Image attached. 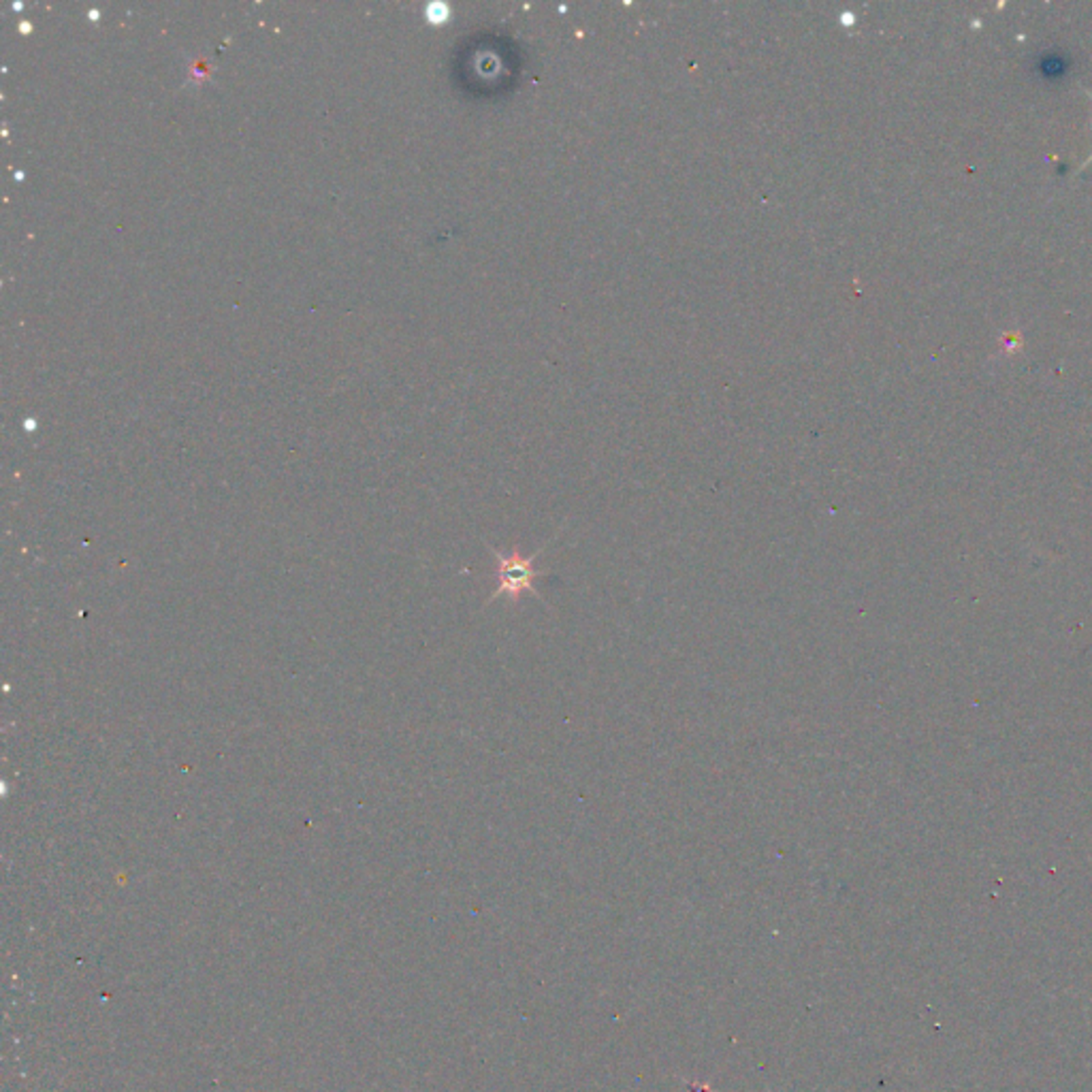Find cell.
<instances>
[{
    "instance_id": "6da1fadb",
    "label": "cell",
    "mask_w": 1092,
    "mask_h": 1092,
    "mask_svg": "<svg viewBox=\"0 0 1092 1092\" xmlns=\"http://www.w3.org/2000/svg\"><path fill=\"white\" fill-rule=\"evenodd\" d=\"M546 546L548 544L540 546L538 551L525 557V555H521L519 548H512L510 552H502L497 551L495 546L489 544V551L493 552V557H495L497 561L495 572L497 587L495 591L491 593L489 600L484 602V606H491V604L495 602V600H499V597H508L510 602H519L525 593L542 600L538 589H534L536 581H538V578L551 577V572L538 570L536 564H538V559H540L542 552L546 551ZM542 602H544V600H542Z\"/></svg>"
},
{
    "instance_id": "7a4b0ae2",
    "label": "cell",
    "mask_w": 1092,
    "mask_h": 1092,
    "mask_svg": "<svg viewBox=\"0 0 1092 1092\" xmlns=\"http://www.w3.org/2000/svg\"><path fill=\"white\" fill-rule=\"evenodd\" d=\"M1088 96H1090V99H1092V92H1088ZM1090 162H1092V154L1088 156V161L1084 162V167H1088V165H1090Z\"/></svg>"
}]
</instances>
